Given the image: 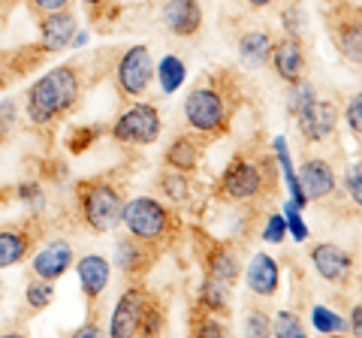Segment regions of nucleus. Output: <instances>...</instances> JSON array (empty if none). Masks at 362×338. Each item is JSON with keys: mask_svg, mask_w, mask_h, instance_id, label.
I'll use <instances>...</instances> for the list:
<instances>
[{"mask_svg": "<svg viewBox=\"0 0 362 338\" xmlns=\"http://www.w3.org/2000/svg\"><path fill=\"white\" fill-rule=\"evenodd\" d=\"M78 76H76V66L73 64H64V66H54L49 70L37 85L28 91V115L33 124H49L54 118L66 115L76 100H78Z\"/></svg>", "mask_w": 362, "mask_h": 338, "instance_id": "1", "label": "nucleus"}, {"mask_svg": "<svg viewBox=\"0 0 362 338\" xmlns=\"http://www.w3.org/2000/svg\"><path fill=\"white\" fill-rule=\"evenodd\" d=\"M78 211H82L85 227L94 233H109L121 223V209L124 199L115 185H109L106 178H94V182L78 185Z\"/></svg>", "mask_w": 362, "mask_h": 338, "instance_id": "2", "label": "nucleus"}, {"mask_svg": "<svg viewBox=\"0 0 362 338\" xmlns=\"http://www.w3.org/2000/svg\"><path fill=\"white\" fill-rule=\"evenodd\" d=\"M109 332L115 338L157 335V332H160V314H157V302L142 287H130L118 299L115 314H112Z\"/></svg>", "mask_w": 362, "mask_h": 338, "instance_id": "3", "label": "nucleus"}, {"mask_svg": "<svg viewBox=\"0 0 362 338\" xmlns=\"http://www.w3.org/2000/svg\"><path fill=\"white\" fill-rule=\"evenodd\" d=\"M121 223L127 227L130 235H136V239L157 245V242H163L166 235L173 233L175 218H173V211H169L163 202H157L151 197H133V199L124 202Z\"/></svg>", "mask_w": 362, "mask_h": 338, "instance_id": "4", "label": "nucleus"}, {"mask_svg": "<svg viewBox=\"0 0 362 338\" xmlns=\"http://www.w3.org/2000/svg\"><path fill=\"white\" fill-rule=\"evenodd\" d=\"M185 118L202 136H221L226 130V97L214 85H197L185 100Z\"/></svg>", "mask_w": 362, "mask_h": 338, "instance_id": "5", "label": "nucleus"}, {"mask_svg": "<svg viewBox=\"0 0 362 338\" xmlns=\"http://www.w3.org/2000/svg\"><path fill=\"white\" fill-rule=\"evenodd\" d=\"M266 163L251 161V157H233V163L226 166V173L221 175V197L233 199V202H245L254 197H263L269 185V173Z\"/></svg>", "mask_w": 362, "mask_h": 338, "instance_id": "6", "label": "nucleus"}, {"mask_svg": "<svg viewBox=\"0 0 362 338\" xmlns=\"http://www.w3.org/2000/svg\"><path fill=\"white\" fill-rule=\"evenodd\" d=\"M160 136V112L151 103H133L112 124V139L124 145H151Z\"/></svg>", "mask_w": 362, "mask_h": 338, "instance_id": "7", "label": "nucleus"}, {"mask_svg": "<svg viewBox=\"0 0 362 338\" xmlns=\"http://www.w3.org/2000/svg\"><path fill=\"white\" fill-rule=\"evenodd\" d=\"M154 78V61H151V52L145 46H133L124 52V58L115 66V85H118V94L121 97H142L148 91Z\"/></svg>", "mask_w": 362, "mask_h": 338, "instance_id": "8", "label": "nucleus"}, {"mask_svg": "<svg viewBox=\"0 0 362 338\" xmlns=\"http://www.w3.org/2000/svg\"><path fill=\"white\" fill-rule=\"evenodd\" d=\"M296 127L308 142H326L338 127V109L329 100H308L296 112Z\"/></svg>", "mask_w": 362, "mask_h": 338, "instance_id": "9", "label": "nucleus"}, {"mask_svg": "<svg viewBox=\"0 0 362 338\" xmlns=\"http://www.w3.org/2000/svg\"><path fill=\"white\" fill-rule=\"evenodd\" d=\"M311 263L320 272V278L332 281V284H344L354 272V257H350L344 247H338L332 242H320L311 247Z\"/></svg>", "mask_w": 362, "mask_h": 338, "instance_id": "10", "label": "nucleus"}, {"mask_svg": "<svg viewBox=\"0 0 362 338\" xmlns=\"http://www.w3.org/2000/svg\"><path fill=\"white\" fill-rule=\"evenodd\" d=\"M160 18L175 37H194L202 28V6L197 0H163Z\"/></svg>", "mask_w": 362, "mask_h": 338, "instance_id": "11", "label": "nucleus"}, {"mask_svg": "<svg viewBox=\"0 0 362 338\" xmlns=\"http://www.w3.org/2000/svg\"><path fill=\"white\" fill-rule=\"evenodd\" d=\"M269 64L275 66V73L284 78L287 85H296L305 78V49L296 37H284L281 42L272 46V58Z\"/></svg>", "mask_w": 362, "mask_h": 338, "instance_id": "12", "label": "nucleus"}, {"mask_svg": "<svg viewBox=\"0 0 362 338\" xmlns=\"http://www.w3.org/2000/svg\"><path fill=\"white\" fill-rule=\"evenodd\" d=\"M299 185L305 190L308 199H326L335 194V169L329 161L323 157H308L302 166H299Z\"/></svg>", "mask_w": 362, "mask_h": 338, "instance_id": "13", "label": "nucleus"}, {"mask_svg": "<svg viewBox=\"0 0 362 338\" xmlns=\"http://www.w3.org/2000/svg\"><path fill=\"white\" fill-rule=\"evenodd\" d=\"M40 33H42V52H64L66 46H73L76 16L70 13V9L49 13L40 21Z\"/></svg>", "mask_w": 362, "mask_h": 338, "instance_id": "14", "label": "nucleus"}, {"mask_svg": "<svg viewBox=\"0 0 362 338\" xmlns=\"http://www.w3.org/2000/svg\"><path fill=\"white\" fill-rule=\"evenodd\" d=\"M78 269V281H82V290H85V299L90 305H97V299L103 296V290L109 287V275H112V266L106 257L100 254H88L76 263Z\"/></svg>", "mask_w": 362, "mask_h": 338, "instance_id": "15", "label": "nucleus"}, {"mask_svg": "<svg viewBox=\"0 0 362 338\" xmlns=\"http://www.w3.org/2000/svg\"><path fill=\"white\" fill-rule=\"evenodd\" d=\"M242 272H245L247 287H251V293H257V296H275L281 287V266L272 260L269 254H254V260L247 263V269H242Z\"/></svg>", "mask_w": 362, "mask_h": 338, "instance_id": "16", "label": "nucleus"}, {"mask_svg": "<svg viewBox=\"0 0 362 338\" xmlns=\"http://www.w3.org/2000/svg\"><path fill=\"white\" fill-rule=\"evenodd\" d=\"M73 266V245L70 242H49L42 251L33 257V275L45 278V281H54L61 278L66 269Z\"/></svg>", "mask_w": 362, "mask_h": 338, "instance_id": "17", "label": "nucleus"}, {"mask_svg": "<svg viewBox=\"0 0 362 338\" xmlns=\"http://www.w3.org/2000/svg\"><path fill=\"white\" fill-rule=\"evenodd\" d=\"M148 245L151 242H142V239H136V235L127 233V239H121L118 247H115V263H118V269H124L127 275L148 272V266L154 260V251H151Z\"/></svg>", "mask_w": 362, "mask_h": 338, "instance_id": "18", "label": "nucleus"}, {"mask_svg": "<svg viewBox=\"0 0 362 338\" xmlns=\"http://www.w3.org/2000/svg\"><path fill=\"white\" fill-rule=\"evenodd\" d=\"M206 269L211 278L223 281V284H235L242 278V260H239V251L230 245H211L209 247V257H206Z\"/></svg>", "mask_w": 362, "mask_h": 338, "instance_id": "19", "label": "nucleus"}, {"mask_svg": "<svg viewBox=\"0 0 362 338\" xmlns=\"http://www.w3.org/2000/svg\"><path fill=\"white\" fill-rule=\"evenodd\" d=\"M272 46H275V42H272V37L266 30H247V33H242V40H239V58L247 66L259 70V66L269 64Z\"/></svg>", "mask_w": 362, "mask_h": 338, "instance_id": "20", "label": "nucleus"}, {"mask_svg": "<svg viewBox=\"0 0 362 338\" xmlns=\"http://www.w3.org/2000/svg\"><path fill=\"white\" fill-rule=\"evenodd\" d=\"M199 157H202V142H197L194 136H178L166 148V166L181 169V173H194L199 166Z\"/></svg>", "mask_w": 362, "mask_h": 338, "instance_id": "21", "label": "nucleus"}, {"mask_svg": "<svg viewBox=\"0 0 362 338\" xmlns=\"http://www.w3.org/2000/svg\"><path fill=\"white\" fill-rule=\"evenodd\" d=\"M335 46L350 64H362V21H347L335 28Z\"/></svg>", "mask_w": 362, "mask_h": 338, "instance_id": "22", "label": "nucleus"}, {"mask_svg": "<svg viewBox=\"0 0 362 338\" xmlns=\"http://www.w3.org/2000/svg\"><path fill=\"white\" fill-rule=\"evenodd\" d=\"M199 305L211 314H223L226 305H230V284H223V281L209 275L199 287Z\"/></svg>", "mask_w": 362, "mask_h": 338, "instance_id": "23", "label": "nucleus"}, {"mask_svg": "<svg viewBox=\"0 0 362 338\" xmlns=\"http://www.w3.org/2000/svg\"><path fill=\"white\" fill-rule=\"evenodd\" d=\"M185 78H187V66L181 58H175V54H166V58L157 64V82H160L166 94H175Z\"/></svg>", "mask_w": 362, "mask_h": 338, "instance_id": "24", "label": "nucleus"}, {"mask_svg": "<svg viewBox=\"0 0 362 338\" xmlns=\"http://www.w3.org/2000/svg\"><path fill=\"white\" fill-rule=\"evenodd\" d=\"M25 254H28V235L13 233V230L0 233V269L18 263Z\"/></svg>", "mask_w": 362, "mask_h": 338, "instance_id": "25", "label": "nucleus"}, {"mask_svg": "<svg viewBox=\"0 0 362 338\" xmlns=\"http://www.w3.org/2000/svg\"><path fill=\"white\" fill-rule=\"evenodd\" d=\"M160 190H163V197H169L173 202H187V197H190L187 173H181V169L169 166L166 173L160 175Z\"/></svg>", "mask_w": 362, "mask_h": 338, "instance_id": "26", "label": "nucleus"}, {"mask_svg": "<svg viewBox=\"0 0 362 338\" xmlns=\"http://www.w3.org/2000/svg\"><path fill=\"white\" fill-rule=\"evenodd\" d=\"M272 335H278V338H302L305 335L302 317H296L293 311H278L275 320H272Z\"/></svg>", "mask_w": 362, "mask_h": 338, "instance_id": "27", "label": "nucleus"}, {"mask_svg": "<svg viewBox=\"0 0 362 338\" xmlns=\"http://www.w3.org/2000/svg\"><path fill=\"white\" fill-rule=\"evenodd\" d=\"M54 299V287H52V281H45V278H37L33 284L28 287V305L30 308H37L42 311L49 302Z\"/></svg>", "mask_w": 362, "mask_h": 338, "instance_id": "28", "label": "nucleus"}, {"mask_svg": "<svg viewBox=\"0 0 362 338\" xmlns=\"http://www.w3.org/2000/svg\"><path fill=\"white\" fill-rule=\"evenodd\" d=\"M311 317H314V326L320 332H341L344 330V317H338V314L332 308H326V305H317L311 311Z\"/></svg>", "mask_w": 362, "mask_h": 338, "instance_id": "29", "label": "nucleus"}, {"mask_svg": "<svg viewBox=\"0 0 362 338\" xmlns=\"http://www.w3.org/2000/svg\"><path fill=\"white\" fill-rule=\"evenodd\" d=\"M344 187H347V199L354 202L356 209H362V161L350 163L347 175H344Z\"/></svg>", "mask_w": 362, "mask_h": 338, "instance_id": "30", "label": "nucleus"}, {"mask_svg": "<svg viewBox=\"0 0 362 338\" xmlns=\"http://www.w3.org/2000/svg\"><path fill=\"white\" fill-rule=\"evenodd\" d=\"M284 218H287V230H290L293 239H296V242H305V239H308V227H305L302 211H299L296 202H287V206H284Z\"/></svg>", "mask_w": 362, "mask_h": 338, "instance_id": "31", "label": "nucleus"}, {"mask_svg": "<svg viewBox=\"0 0 362 338\" xmlns=\"http://www.w3.org/2000/svg\"><path fill=\"white\" fill-rule=\"evenodd\" d=\"M245 335H257V338H266V335H272V323H269V314H266V311H251V314H247V323H245Z\"/></svg>", "mask_w": 362, "mask_h": 338, "instance_id": "32", "label": "nucleus"}, {"mask_svg": "<svg viewBox=\"0 0 362 338\" xmlns=\"http://www.w3.org/2000/svg\"><path fill=\"white\" fill-rule=\"evenodd\" d=\"M284 235H287V218L284 215H272L266 221V230H263V239L269 245H281L284 242Z\"/></svg>", "mask_w": 362, "mask_h": 338, "instance_id": "33", "label": "nucleus"}, {"mask_svg": "<svg viewBox=\"0 0 362 338\" xmlns=\"http://www.w3.org/2000/svg\"><path fill=\"white\" fill-rule=\"evenodd\" d=\"M344 118H347L350 133H356V136L362 139V94L350 97V103H347V109H344Z\"/></svg>", "mask_w": 362, "mask_h": 338, "instance_id": "34", "label": "nucleus"}, {"mask_svg": "<svg viewBox=\"0 0 362 338\" xmlns=\"http://www.w3.org/2000/svg\"><path fill=\"white\" fill-rule=\"evenodd\" d=\"M30 6H33V13L49 16V13H58V9H66L70 0H30Z\"/></svg>", "mask_w": 362, "mask_h": 338, "instance_id": "35", "label": "nucleus"}, {"mask_svg": "<svg viewBox=\"0 0 362 338\" xmlns=\"http://www.w3.org/2000/svg\"><path fill=\"white\" fill-rule=\"evenodd\" d=\"M194 332H197V335H223L226 330H223L221 323H214L211 311H206V317H202V323H199V326H194Z\"/></svg>", "mask_w": 362, "mask_h": 338, "instance_id": "36", "label": "nucleus"}, {"mask_svg": "<svg viewBox=\"0 0 362 338\" xmlns=\"http://www.w3.org/2000/svg\"><path fill=\"white\" fill-rule=\"evenodd\" d=\"M97 133H100V130H76L73 136H70V148H73V151H82V148H88L90 139H94Z\"/></svg>", "mask_w": 362, "mask_h": 338, "instance_id": "37", "label": "nucleus"}, {"mask_svg": "<svg viewBox=\"0 0 362 338\" xmlns=\"http://www.w3.org/2000/svg\"><path fill=\"white\" fill-rule=\"evenodd\" d=\"M350 330H354L356 335H362V302L354 311H350Z\"/></svg>", "mask_w": 362, "mask_h": 338, "instance_id": "38", "label": "nucleus"}, {"mask_svg": "<svg viewBox=\"0 0 362 338\" xmlns=\"http://www.w3.org/2000/svg\"><path fill=\"white\" fill-rule=\"evenodd\" d=\"M73 335H78V338H82V335H100V330H97V326H90V323H88V326H82V330H76Z\"/></svg>", "mask_w": 362, "mask_h": 338, "instance_id": "39", "label": "nucleus"}, {"mask_svg": "<svg viewBox=\"0 0 362 338\" xmlns=\"http://www.w3.org/2000/svg\"><path fill=\"white\" fill-rule=\"evenodd\" d=\"M247 4L257 6V9H263V6H269V4H272V0H247Z\"/></svg>", "mask_w": 362, "mask_h": 338, "instance_id": "40", "label": "nucleus"}, {"mask_svg": "<svg viewBox=\"0 0 362 338\" xmlns=\"http://www.w3.org/2000/svg\"><path fill=\"white\" fill-rule=\"evenodd\" d=\"M85 4H88V6H100V4H103V0H85Z\"/></svg>", "mask_w": 362, "mask_h": 338, "instance_id": "41", "label": "nucleus"}]
</instances>
